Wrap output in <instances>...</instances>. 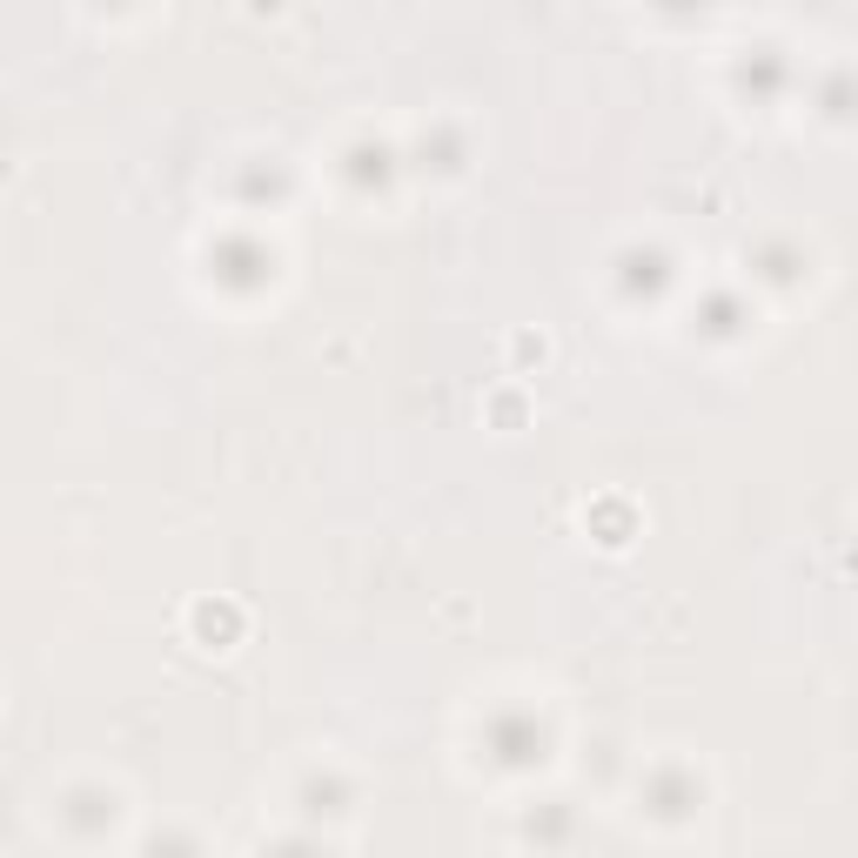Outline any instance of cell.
Segmentation results:
<instances>
[{
  "label": "cell",
  "mask_w": 858,
  "mask_h": 858,
  "mask_svg": "<svg viewBox=\"0 0 858 858\" xmlns=\"http://www.w3.org/2000/svg\"><path fill=\"white\" fill-rule=\"evenodd\" d=\"M490 744H497V758H503V765H523V758H530V751L544 744V738H536V731H523L517 718H503V724L490 731Z\"/></svg>",
  "instance_id": "obj_1"
},
{
  "label": "cell",
  "mask_w": 858,
  "mask_h": 858,
  "mask_svg": "<svg viewBox=\"0 0 858 858\" xmlns=\"http://www.w3.org/2000/svg\"><path fill=\"white\" fill-rule=\"evenodd\" d=\"M658 804H651V812H664V819H677V812H691V804H697V785H684V778H658V791H651Z\"/></svg>",
  "instance_id": "obj_2"
}]
</instances>
